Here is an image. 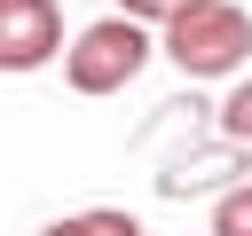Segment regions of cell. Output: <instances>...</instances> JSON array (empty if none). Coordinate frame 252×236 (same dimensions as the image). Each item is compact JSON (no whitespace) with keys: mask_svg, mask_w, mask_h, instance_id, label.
Returning a JSON list of instances; mask_svg holds the SVG:
<instances>
[{"mask_svg":"<svg viewBox=\"0 0 252 236\" xmlns=\"http://www.w3.org/2000/svg\"><path fill=\"white\" fill-rule=\"evenodd\" d=\"M63 55V8L55 0H0V71H47Z\"/></svg>","mask_w":252,"mask_h":236,"instance_id":"3","label":"cell"},{"mask_svg":"<svg viewBox=\"0 0 252 236\" xmlns=\"http://www.w3.org/2000/svg\"><path fill=\"white\" fill-rule=\"evenodd\" d=\"M158 55L181 79H236L252 63V16L236 0H197V8H181L158 31Z\"/></svg>","mask_w":252,"mask_h":236,"instance_id":"1","label":"cell"},{"mask_svg":"<svg viewBox=\"0 0 252 236\" xmlns=\"http://www.w3.org/2000/svg\"><path fill=\"white\" fill-rule=\"evenodd\" d=\"M39 236H142V220H134V212H118V205H87V212L47 220Z\"/></svg>","mask_w":252,"mask_h":236,"instance_id":"4","label":"cell"},{"mask_svg":"<svg viewBox=\"0 0 252 236\" xmlns=\"http://www.w3.org/2000/svg\"><path fill=\"white\" fill-rule=\"evenodd\" d=\"M181 8H197V0H118V16H134V24H158V31H165Z\"/></svg>","mask_w":252,"mask_h":236,"instance_id":"7","label":"cell"},{"mask_svg":"<svg viewBox=\"0 0 252 236\" xmlns=\"http://www.w3.org/2000/svg\"><path fill=\"white\" fill-rule=\"evenodd\" d=\"M220 134H228V142H252V71L228 87V102H220Z\"/></svg>","mask_w":252,"mask_h":236,"instance_id":"6","label":"cell"},{"mask_svg":"<svg viewBox=\"0 0 252 236\" xmlns=\"http://www.w3.org/2000/svg\"><path fill=\"white\" fill-rule=\"evenodd\" d=\"M205 236H252V181H236V189L213 197V228Z\"/></svg>","mask_w":252,"mask_h":236,"instance_id":"5","label":"cell"},{"mask_svg":"<svg viewBox=\"0 0 252 236\" xmlns=\"http://www.w3.org/2000/svg\"><path fill=\"white\" fill-rule=\"evenodd\" d=\"M158 55V39H150V24H134V16H94V24H79L71 31V47H63V79H71V94H126L134 79H142V63Z\"/></svg>","mask_w":252,"mask_h":236,"instance_id":"2","label":"cell"}]
</instances>
